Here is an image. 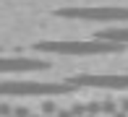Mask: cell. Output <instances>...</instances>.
I'll return each instance as SVG.
<instances>
[{
  "label": "cell",
  "mask_w": 128,
  "mask_h": 117,
  "mask_svg": "<svg viewBox=\"0 0 128 117\" xmlns=\"http://www.w3.org/2000/svg\"><path fill=\"white\" fill-rule=\"evenodd\" d=\"M73 86H89V89H110V91H126L128 89V73H81L73 75Z\"/></svg>",
  "instance_id": "obj_4"
},
{
  "label": "cell",
  "mask_w": 128,
  "mask_h": 117,
  "mask_svg": "<svg viewBox=\"0 0 128 117\" xmlns=\"http://www.w3.org/2000/svg\"><path fill=\"white\" fill-rule=\"evenodd\" d=\"M58 117H73L71 112H58Z\"/></svg>",
  "instance_id": "obj_9"
},
{
  "label": "cell",
  "mask_w": 128,
  "mask_h": 117,
  "mask_svg": "<svg viewBox=\"0 0 128 117\" xmlns=\"http://www.w3.org/2000/svg\"><path fill=\"white\" fill-rule=\"evenodd\" d=\"M37 52H52V55H73V57H84V55H118L126 52V44L118 42H107V39H52V42H39L34 44Z\"/></svg>",
  "instance_id": "obj_1"
},
{
  "label": "cell",
  "mask_w": 128,
  "mask_h": 117,
  "mask_svg": "<svg viewBox=\"0 0 128 117\" xmlns=\"http://www.w3.org/2000/svg\"><path fill=\"white\" fill-rule=\"evenodd\" d=\"M10 112V107H5V104H0V115H8Z\"/></svg>",
  "instance_id": "obj_8"
},
{
  "label": "cell",
  "mask_w": 128,
  "mask_h": 117,
  "mask_svg": "<svg viewBox=\"0 0 128 117\" xmlns=\"http://www.w3.org/2000/svg\"><path fill=\"white\" fill-rule=\"evenodd\" d=\"M115 117H126V115H115Z\"/></svg>",
  "instance_id": "obj_10"
},
{
  "label": "cell",
  "mask_w": 128,
  "mask_h": 117,
  "mask_svg": "<svg viewBox=\"0 0 128 117\" xmlns=\"http://www.w3.org/2000/svg\"><path fill=\"white\" fill-rule=\"evenodd\" d=\"M60 18H76V21H104V23H128V8H60L55 10Z\"/></svg>",
  "instance_id": "obj_3"
},
{
  "label": "cell",
  "mask_w": 128,
  "mask_h": 117,
  "mask_svg": "<svg viewBox=\"0 0 128 117\" xmlns=\"http://www.w3.org/2000/svg\"><path fill=\"white\" fill-rule=\"evenodd\" d=\"M13 115H16V117H29V115H32V112H29V109H16Z\"/></svg>",
  "instance_id": "obj_7"
},
{
  "label": "cell",
  "mask_w": 128,
  "mask_h": 117,
  "mask_svg": "<svg viewBox=\"0 0 128 117\" xmlns=\"http://www.w3.org/2000/svg\"><path fill=\"white\" fill-rule=\"evenodd\" d=\"M47 68L50 62L39 57H0V73H37Z\"/></svg>",
  "instance_id": "obj_5"
},
{
  "label": "cell",
  "mask_w": 128,
  "mask_h": 117,
  "mask_svg": "<svg viewBox=\"0 0 128 117\" xmlns=\"http://www.w3.org/2000/svg\"><path fill=\"white\" fill-rule=\"evenodd\" d=\"M73 94L71 81H0V96H63Z\"/></svg>",
  "instance_id": "obj_2"
},
{
  "label": "cell",
  "mask_w": 128,
  "mask_h": 117,
  "mask_svg": "<svg viewBox=\"0 0 128 117\" xmlns=\"http://www.w3.org/2000/svg\"><path fill=\"white\" fill-rule=\"evenodd\" d=\"M97 39H107V42H118V44H128V26H118V29H107L100 31Z\"/></svg>",
  "instance_id": "obj_6"
}]
</instances>
